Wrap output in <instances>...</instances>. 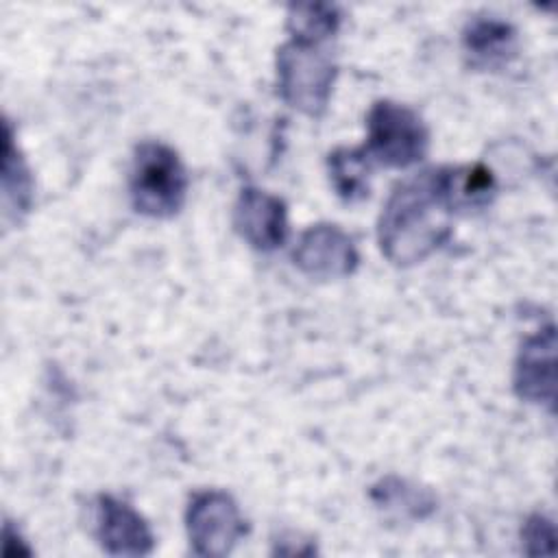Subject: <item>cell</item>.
Masks as SVG:
<instances>
[{"label": "cell", "instance_id": "obj_12", "mask_svg": "<svg viewBox=\"0 0 558 558\" xmlns=\"http://www.w3.org/2000/svg\"><path fill=\"white\" fill-rule=\"evenodd\" d=\"M2 198H4V214L9 216H24L33 203V177L31 170L15 146L13 131L9 120L4 122V161H2Z\"/></svg>", "mask_w": 558, "mask_h": 558}, {"label": "cell", "instance_id": "obj_2", "mask_svg": "<svg viewBox=\"0 0 558 558\" xmlns=\"http://www.w3.org/2000/svg\"><path fill=\"white\" fill-rule=\"evenodd\" d=\"M187 187V170L172 146L159 140H146L135 146L129 196L137 214L159 220L172 218L185 205Z\"/></svg>", "mask_w": 558, "mask_h": 558}, {"label": "cell", "instance_id": "obj_13", "mask_svg": "<svg viewBox=\"0 0 558 558\" xmlns=\"http://www.w3.org/2000/svg\"><path fill=\"white\" fill-rule=\"evenodd\" d=\"M329 179L338 196L347 203H357L368 196V174L373 161L366 157L364 148H336L327 159Z\"/></svg>", "mask_w": 558, "mask_h": 558}, {"label": "cell", "instance_id": "obj_5", "mask_svg": "<svg viewBox=\"0 0 558 558\" xmlns=\"http://www.w3.org/2000/svg\"><path fill=\"white\" fill-rule=\"evenodd\" d=\"M185 527L198 556L231 554L248 530L235 499L214 488L192 495L185 510Z\"/></svg>", "mask_w": 558, "mask_h": 558}, {"label": "cell", "instance_id": "obj_4", "mask_svg": "<svg viewBox=\"0 0 558 558\" xmlns=\"http://www.w3.org/2000/svg\"><path fill=\"white\" fill-rule=\"evenodd\" d=\"M366 144L362 146L373 163L410 168L429 148V131L421 116L395 100H377L366 116Z\"/></svg>", "mask_w": 558, "mask_h": 558}, {"label": "cell", "instance_id": "obj_10", "mask_svg": "<svg viewBox=\"0 0 558 558\" xmlns=\"http://www.w3.org/2000/svg\"><path fill=\"white\" fill-rule=\"evenodd\" d=\"M462 48L473 68L497 70L517 54V31L495 15H475L462 31Z\"/></svg>", "mask_w": 558, "mask_h": 558}, {"label": "cell", "instance_id": "obj_15", "mask_svg": "<svg viewBox=\"0 0 558 558\" xmlns=\"http://www.w3.org/2000/svg\"><path fill=\"white\" fill-rule=\"evenodd\" d=\"M451 196L456 209H480L488 205L495 196L497 181L490 168L484 163L473 166H449Z\"/></svg>", "mask_w": 558, "mask_h": 558}, {"label": "cell", "instance_id": "obj_6", "mask_svg": "<svg viewBox=\"0 0 558 558\" xmlns=\"http://www.w3.org/2000/svg\"><path fill=\"white\" fill-rule=\"evenodd\" d=\"M292 259L312 279H342L355 272L360 253L344 229L331 222H318L299 235Z\"/></svg>", "mask_w": 558, "mask_h": 558}, {"label": "cell", "instance_id": "obj_16", "mask_svg": "<svg viewBox=\"0 0 558 558\" xmlns=\"http://www.w3.org/2000/svg\"><path fill=\"white\" fill-rule=\"evenodd\" d=\"M556 530L554 521L545 514H532L521 527V545L527 556H549L554 554Z\"/></svg>", "mask_w": 558, "mask_h": 558}, {"label": "cell", "instance_id": "obj_9", "mask_svg": "<svg viewBox=\"0 0 558 558\" xmlns=\"http://www.w3.org/2000/svg\"><path fill=\"white\" fill-rule=\"evenodd\" d=\"M96 538L111 556H146L155 547L146 519L113 495H100L96 501Z\"/></svg>", "mask_w": 558, "mask_h": 558}, {"label": "cell", "instance_id": "obj_14", "mask_svg": "<svg viewBox=\"0 0 558 558\" xmlns=\"http://www.w3.org/2000/svg\"><path fill=\"white\" fill-rule=\"evenodd\" d=\"M340 11L333 4H292L288 11V31L292 39L325 44L340 28Z\"/></svg>", "mask_w": 558, "mask_h": 558}, {"label": "cell", "instance_id": "obj_11", "mask_svg": "<svg viewBox=\"0 0 558 558\" xmlns=\"http://www.w3.org/2000/svg\"><path fill=\"white\" fill-rule=\"evenodd\" d=\"M375 506L397 519H425L436 510V497L403 477L388 475L371 488Z\"/></svg>", "mask_w": 558, "mask_h": 558}, {"label": "cell", "instance_id": "obj_8", "mask_svg": "<svg viewBox=\"0 0 558 558\" xmlns=\"http://www.w3.org/2000/svg\"><path fill=\"white\" fill-rule=\"evenodd\" d=\"M233 227L255 251L270 253L288 240V207L279 196L246 185L233 205Z\"/></svg>", "mask_w": 558, "mask_h": 558}, {"label": "cell", "instance_id": "obj_3", "mask_svg": "<svg viewBox=\"0 0 558 558\" xmlns=\"http://www.w3.org/2000/svg\"><path fill=\"white\" fill-rule=\"evenodd\" d=\"M275 68L277 92L286 105L310 118L325 113L336 85L338 63L323 44L290 37L279 46Z\"/></svg>", "mask_w": 558, "mask_h": 558}, {"label": "cell", "instance_id": "obj_7", "mask_svg": "<svg viewBox=\"0 0 558 558\" xmlns=\"http://www.w3.org/2000/svg\"><path fill=\"white\" fill-rule=\"evenodd\" d=\"M512 386L519 399L536 405H556V327L549 323L527 336L517 353Z\"/></svg>", "mask_w": 558, "mask_h": 558}, {"label": "cell", "instance_id": "obj_1", "mask_svg": "<svg viewBox=\"0 0 558 558\" xmlns=\"http://www.w3.org/2000/svg\"><path fill=\"white\" fill-rule=\"evenodd\" d=\"M456 203L449 166L425 168L397 183L386 198L377 240L395 266H414L438 251L453 231Z\"/></svg>", "mask_w": 558, "mask_h": 558}]
</instances>
